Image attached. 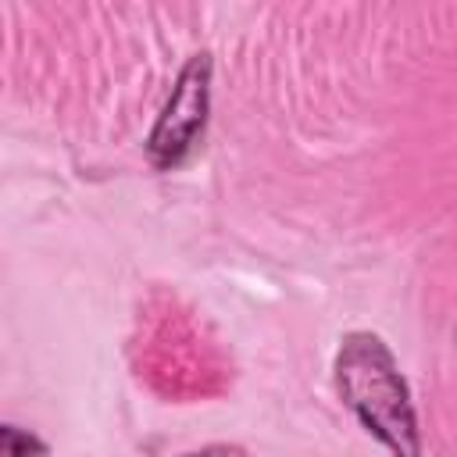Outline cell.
I'll use <instances>...</instances> for the list:
<instances>
[{
	"instance_id": "1",
	"label": "cell",
	"mask_w": 457,
	"mask_h": 457,
	"mask_svg": "<svg viewBox=\"0 0 457 457\" xmlns=\"http://www.w3.org/2000/svg\"><path fill=\"white\" fill-rule=\"evenodd\" d=\"M332 382L343 407L361 421L368 436L389 450V457H421V425L411 386L393 346L378 332L353 328L339 339L332 357Z\"/></svg>"
},
{
	"instance_id": "4",
	"label": "cell",
	"mask_w": 457,
	"mask_h": 457,
	"mask_svg": "<svg viewBox=\"0 0 457 457\" xmlns=\"http://www.w3.org/2000/svg\"><path fill=\"white\" fill-rule=\"evenodd\" d=\"M182 457H253V453L243 450V446H236V443H207V446L189 450V453H182Z\"/></svg>"
},
{
	"instance_id": "5",
	"label": "cell",
	"mask_w": 457,
	"mask_h": 457,
	"mask_svg": "<svg viewBox=\"0 0 457 457\" xmlns=\"http://www.w3.org/2000/svg\"><path fill=\"white\" fill-rule=\"evenodd\" d=\"M453 336H457V332H453Z\"/></svg>"
},
{
	"instance_id": "2",
	"label": "cell",
	"mask_w": 457,
	"mask_h": 457,
	"mask_svg": "<svg viewBox=\"0 0 457 457\" xmlns=\"http://www.w3.org/2000/svg\"><path fill=\"white\" fill-rule=\"evenodd\" d=\"M211 79H214V61L207 50H196L182 61L164 96V107L143 143L146 161L157 171H175L196 154L211 114Z\"/></svg>"
},
{
	"instance_id": "3",
	"label": "cell",
	"mask_w": 457,
	"mask_h": 457,
	"mask_svg": "<svg viewBox=\"0 0 457 457\" xmlns=\"http://www.w3.org/2000/svg\"><path fill=\"white\" fill-rule=\"evenodd\" d=\"M0 457H46V443L36 432L7 421L0 428Z\"/></svg>"
}]
</instances>
